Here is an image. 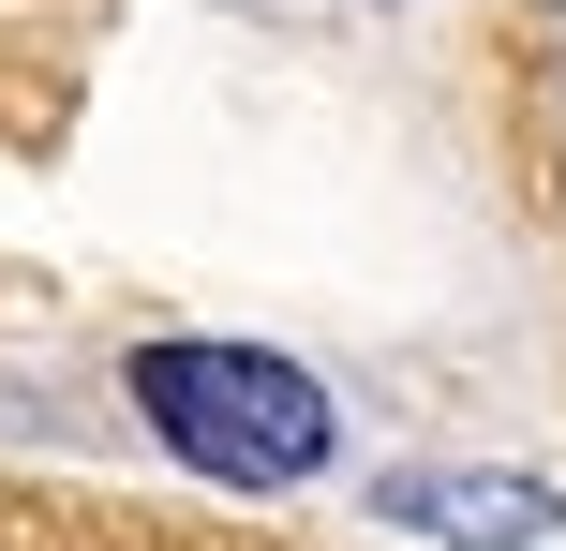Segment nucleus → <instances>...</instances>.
Wrapping results in <instances>:
<instances>
[{
  "instance_id": "nucleus-1",
  "label": "nucleus",
  "mask_w": 566,
  "mask_h": 551,
  "mask_svg": "<svg viewBox=\"0 0 566 551\" xmlns=\"http://www.w3.org/2000/svg\"><path fill=\"white\" fill-rule=\"evenodd\" d=\"M135 417L195 477H239V492H283L328 463V388L269 343H135Z\"/></svg>"
},
{
  "instance_id": "nucleus-2",
  "label": "nucleus",
  "mask_w": 566,
  "mask_h": 551,
  "mask_svg": "<svg viewBox=\"0 0 566 551\" xmlns=\"http://www.w3.org/2000/svg\"><path fill=\"white\" fill-rule=\"evenodd\" d=\"M388 522H418V537H462V551H537L566 537V492H537V477H388Z\"/></svg>"
}]
</instances>
